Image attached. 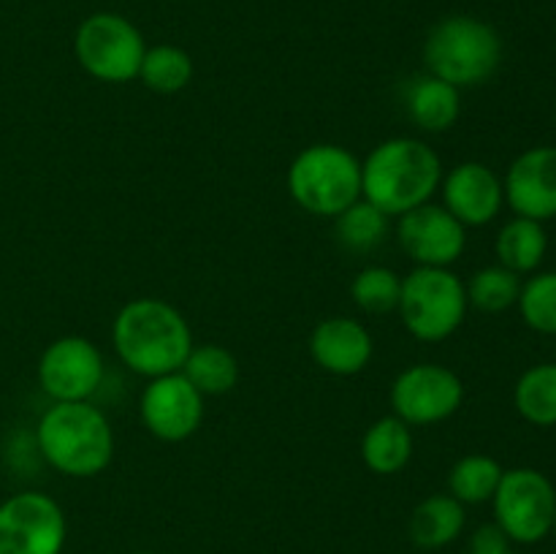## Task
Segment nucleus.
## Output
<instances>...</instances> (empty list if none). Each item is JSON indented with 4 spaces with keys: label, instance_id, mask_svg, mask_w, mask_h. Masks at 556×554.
<instances>
[{
    "label": "nucleus",
    "instance_id": "nucleus-1",
    "mask_svg": "<svg viewBox=\"0 0 556 554\" xmlns=\"http://www.w3.org/2000/svg\"><path fill=\"white\" fill-rule=\"evenodd\" d=\"M112 342L125 367L161 378L182 369L193 351V331L185 315L163 299H134L114 318Z\"/></svg>",
    "mask_w": 556,
    "mask_h": 554
},
{
    "label": "nucleus",
    "instance_id": "nucleus-2",
    "mask_svg": "<svg viewBox=\"0 0 556 554\" xmlns=\"http://www.w3.org/2000/svg\"><path fill=\"white\" fill-rule=\"evenodd\" d=\"M443 179L438 152L421 139L396 136L375 147L362 163V199L386 217H400L429 204Z\"/></svg>",
    "mask_w": 556,
    "mask_h": 554
},
{
    "label": "nucleus",
    "instance_id": "nucleus-3",
    "mask_svg": "<svg viewBox=\"0 0 556 554\" xmlns=\"http://www.w3.org/2000/svg\"><path fill=\"white\" fill-rule=\"evenodd\" d=\"M36 443L49 467L71 478H92L114 456V432L103 411L87 402H54L38 418Z\"/></svg>",
    "mask_w": 556,
    "mask_h": 554
},
{
    "label": "nucleus",
    "instance_id": "nucleus-4",
    "mask_svg": "<svg viewBox=\"0 0 556 554\" xmlns=\"http://www.w3.org/2000/svg\"><path fill=\"white\" fill-rule=\"evenodd\" d=\"M427 74L448 81L456 90L478 87L497 74L503 63V41L489 22L476 16H445L429 30L424 43Z\"/></svg>",
    "mask_w": 556,
    "mask_h": 554
},
{
    "label": "nucleus",
    "instance_id": "nucleus-5",
    "mask_svg": "<svg viewBox=\"0 0 556 554\" xmlns=\"http://www.w3.org/2000/svg\"><path fill=\"white\" fill-rule=\"evenodd\" d=\"M288 190L302 210L337 217L362 199V161L337 144H313L293 158Z\"/></svg>",
    "mask_w": 556,
    "mask_h": 554
},
{
    "label": "nucleus",
    "instance_id": "nucleus-6",
    "mask_svg": "<svg viewBox=\"0 0 556 554\" xmlns=\"http://www.w3.org/2000/svg\"><path fill=\"white\" fill-rule=\"evenodd\" d=\"M467 288L459 275L445 266H416L402 277V324L416 340L440 342L454 335L465 320Z\"/></svg>",
    "mask_w": 556,
    "mask_h": 554
},
{
    "label": "nucleus",
    "instance_id": "nucleus-7",
    "mask_svg": "<svg viewBox=\"0 0 556 554\" xmlns=\"http://www.w3.org/2000/svg\"><path fill=\"white\" fill-rule=\"evenodd\" d=\"M494 525L510 543H541L554 530L556 489L546 473L535 467L505 470L492 498Z\"/></svg>",
    "mask_w": 556,
    "mask_h": 554
},
{
    "label": "nucleus",
    "instance_id": "nucleus-8",
    "mask_svg": "<svg viewBox=\"0 0 556 554\" xmlns=\"http://www.w3.org/2000/svg\"><path fill=\"white\" fill-rule=\"evenodd\" d=\"M74 52L81 68L101 81L123 85L139 76L144 38L139 27L119 14H90L74 36Z\"/></svg>",
    "mask_w": 556,
    "mask_h": 554
},
{
    "label": "nucleus",
    "instance_id": "nucleus-9",
    "mask_svg": "<svg viewBox=\"0 0 556 554\" xmlns=\"http://www.w3.org/2000/svg\"><path fill=\"white\" fill-rule=\"evenodd\" d=\"M65 516L43 492H20L0 503V554H60Z\"/></svg>",
    "mask_w": 556,
    "mask_h": 554
},
{
    "label": "nucleus",
    "instance_id": "nucleus-10",
    "mask_svg": "<svg viewBox=\"0 0 556 554\" xmlns=\"http://www.w3.org/2000/svg\"><path fill=\"white\" fill-rule=\"evenodd\" d=\"M462 400H465L462 378L443 364H413L396 375L391 386L394 416L410 427L445 421L459 411Z\"/></svg>",
    "mask_w": 556,
    "mask_h": 554
},
{
    "label": "nucleus",
    "instance_id": "nucleus-11",
    "mask_svg": "<svg viewBox=\"0 0 556 554\" xmlns=\"http://www.w3.org/2000/svg\"><path fill=\"white\" fill-rule=\"evenodd\" d=\"M38 383L54 402H87L103 383V356L87 337L49 342L38 362Z\"/></svg>",
    "mask_w": 556,
    "mask_h": 554
},
{
    "label": "nucleus",
    "instance_id": "nucleus-12",
    "mask_svg": "<svg viewBox=\"0 0 556 554\" xmlns=\"http://www.w3.org/2000/svg\"><path fill=\"white\" fill-rule=\"evenodd\" d=\"M139 411L150 435L166 443H182L201 427L204 394L182 373H168L150 378L141 391Z\"/></svg>",
    "mask_w": 556,
    "mask_h": 554
},
{
    "label": "nucleus",
    "instance_id": "nucleus-13",
    "mask_svg": "<svg viewBox=\"0 0 556 554\" xmlns=\"http://www.w3.org/2000/svg\"><path fill=\"white\" fill-rule=\"evenodd\" d=\"M400 248L418 266H445L462 259L467 248V231L445 206L421 204L400 215L396 226Z\"/></svg>",
    "mask_w": 556,
    "mask_h": 554
},
{
    "label": "nucleus",
    "instance_id": "nucleus-14",
    "mask_svg": "<svg viewBox=\"0 0 556 554\" xmlns=\"http://www.w3.org/2000/svg\"><path fill=\"white\" fill-rule=\"evenodd\" d=\"M505 204L519 217L546 223L556 217V147H530L503 179Z\"/></svg>",
    "mask_w": 556,
    "mask_h": 554
},
{
    "label": "nucleus",
    "instance_id": "nucleus-15",
    "mask_svg": "<svg viewBox=\"0 0 556 554\" xmlns=\"http://www.w3.org/2000/svg\"><path fill=\"white\" fill-rule=\"evenodd\" d=\"M443 206L462 226H486L505 204L503 179L486 163L467 161L440 179Z\"/></svg>",
    "mask_w": 556,
    "mask_h": 554
},
{
    "label": "nucleus",
    "instance_id": "nucleus-16",
    "mask_svg": "<svg viewBox=\"0 0 556 554\" xmlns=\"http://www.w3.org/2000/svg\"><path fill=\"white\" fill-rule=\"evenodd\" d=\"M372 335L356 318H326L309 337V356L331 375H356L372 358Z\"/></svg>",
    "mask_w": 556,
    "mask_h": 554
},
{
    "label": "nucleus",
    "instance_id": "nucleus-17",
    "mask_svg": "<svg viewBox=\"0 0 556 554\" xmlns=\"http://www.w3.org/2000/svg\"><path fill=\"white\" fill-rule=\"evenodd\" d=\"M405 112L421 130L443 134L459 119L462 96L454 85L438 76H413L405 85Z\"/></svg>",
    "mask_w": 556,
    "mask_h": 554
},
{
    "label": "nucleus",
    "instance_id": "nucleus-18",
    "mask_svg": "<svg viewBox=\"0 0 556 554\" xmlns=\"http://www.w3.org/2000/svg\"><path fill=\"white\" fill-rule=\"evenodd\" d=\"M465 505L451 494H432L421 500L410 516V541L418 549H443L465 530Z\"/></svg>",
    "mask_w": 556,
    "mask_h": 554
},
{
    "label": "nucleus",
    "instance_id": "nucleus-19",
    "mask_svg": "<svg viewBox=\"0 0 556 554\" xmlns=\"http://www.w3.org/2000/svg\"><path fill=\"white\" fill-rule=\"evenodd\" d=\"M494 250H497L500 266L516 272L519 277L532 275L543 264V259H546L548 234L543 223L516 215L514 221H508L500 228Z\"/></svg>",
    "mask_w": 556,
    "mask_h": 554
},
{
    "label": "nucleus",
    "instance_id": "nucleus-20",
    "mask_svg": "<svg viewBox=\"0 0 556 554\" xmlns=\"http://www.w3.org/2000/svg\"><path fill=\"white\" fill-rule=\"evenodd\" d=\"M364 465L378 476L400 473L413 456L410 424L396 416H383L364 432L362 440Z\"/></svg>",
    "mask_w": 556,
    "mask_h": 554
},
{
    "label": "nucleus",
    "instance_id": "nucleus-21",
    "mask_svg": "<svg viewBox=\"0 0 556 554\" xmlns=\"http://www.w3.org/2000/svg\"><path fill=\"white\" fill-rule=\"evenodd\" d=\"M514 405L525 421L556 427V362L535 364L516 380Z\"/></svg>",
    "mask_w": 556,
    "mask_h": 554
},
{
    "label": "nucleus",
    "instance_id": "nucleus-22",
    "mask_svg": "<svg viewBox=\"0 0 556 554\" xmlns=\"http://www.w3.org/2000/svg\"><path fill=\"white\" fill-rule=\"evenodd\" d=\"M179 373L195 386L204 396L228 394L239 380V364L228 348L199 345L190 351Z\"/></svg>",
    "mask_w": 556,
    "mask_h": 554
},
{
    "label": "nucleus",
    "instance_id": "nucleus-23",
    "mask_svg": "<svg viewBox=\"0 0 556 554\" xmlns=\"http://www.w3.org/2000/svg\"><path fill=\"white\" fill-rule=\"evenodd\" d=\"M503 465L494 456L486 454H467L451 467L448 489L451 498L459 500L462 505H481L494 498L503 478Z\"/></svg>",
    "mask_w": 556,
    "mask_h": 554
},
{
    "label": "nucleus",
    "instance_id": "nucleus-24",
    "mask_svg": "<svg viewBox=\"0 0 556 554\" xmlns=\"http://www.w3.org/2000/svg\"><path fill=\"white\" fill-rule=\"evenodd\" d=\"M334 231L342 248H348L351 253H372L389 234V217L369 201L358 199L356 204L334 217Z\"/></svg>",
    "mask_w": 556,
    "mask_h": 554
},
{
    "label": "nucleus",
    "instance_id": "nucleus-25",
    "mask_svg": "<svg viewBox=\"0 0 556 554\" xmlns=\"http://www.w3.org/2000/svg\"><path fill=\"white\" fill-rule=\"evenodd\" d=\"M139 79L150 90L172 96V92L185 90L188 81L193 79V60L185 49L172 47V43H157V47H150L144 52Z\"/></svg>",
    "mask_w": 556,
    "mask_h": 554
},
{
    "label": "nucleus",
    "instance_id": "nucleus-26",
    "mask_svg": "<svg viewBox=\"0 0 556 554\" xmlns=\"http://www.w3.org/2000/svg\"><path fill=\"white\" fill-rule=\"evenodd\" d=\"M467 302L483 313H503L519 302L521 277L505 266H483L467 282Z\"/></svg>",
    "mask_w": 556,
    "mask_h": 554
},
{
    "label": "nucleus",
    "instance_id": "nucleus-27",
    "mask_svg": "<svg viewBox=\"0 0 556 554\" xmlns=\"http://www.w3.org/2000/svg\"><path fill=\"white\" fill-rule=\"evenodd\" d=\"M516 307L530 329L556 337V272H538L521 282Z\"/></svg>",
    "mask_w": 556,
    "mask_h": 554
},
{
    "label": "nucleus",
    "instance_id": "nucleus-28",
    "mask_svg": "<svg viewBox=\"0 0 556 554\" xmlns=\"http://www.w3.org/2000/svg\"><path fill=\"white\" fill-rule=\"evenodd\" d=\"M400 293L402 277L396 272L386 269V266H367L351 282L353 302L375 315L391 313V310L400 307Z\"/></svg>",
    "mask_w": 556,
    "mask_h": 554
},
{
    "label": "nucleus",
    "instance_id": "nucleus-29",
    "mask_svg": "<svg viewBox=\"0 0 556 554\" xmlns=\"http://www.w3.org/2000/svg\"><path fill=\"white\" fill-rule=\"evenodd\" d=\"M470 554H514L508 536L497 525L478 527L470 541Z\"/></svg>",
    "mask_w": 556,
    "mask_h": 554
},
{
    "label": "nucleus",
    "instance_id": "nucleus-30",
    "mask_svg": "<svg viewBox=\"0 0 556 554\" xmlns=\"http://www.w3.org/2000/svg\"><path fill=\"white\" fill-rule=\"evenodd\" d=\"M552 532L556 536V511H554V530H552Z\"/></svg>",
    "mask_w": 556,
    "mask_h": 554
},
{
    "label": "nucleus",
    "instance_id": "nucleus-31",
    "mask_svg": "<svg viewBox=\"0 0 556 554\" xmlns=\"http://www.w3.org/2000/svg\"><path fill=\"white\" fill-rule=\"evenodd\" d=\"M136 554H152V552H136Z\"/></svg>",
    "mask_w": 556,
    "mask_h": 554
}]
</instances>
